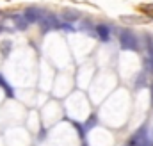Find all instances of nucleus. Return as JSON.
Here are the masks:
<instances>
[{
    "instance_id": "1",
    "label": "nucleus",
    "mask_w": 153,
    "mask_h": 146,
    "mask_svg": "<svg viewBox=\"0 0 153 146\" xmlns=\"http://www.w3.org/2000/svg\"><path fill=\"white\" fill-rule=\"evenodd\" d=\"M119 46L123 50L137 52L139 50V39H137V36L130 29H121L119 31Z\"/></svg>"
},
{
    "instance_id": "2",
    "label": "nucleus",
    "mask_w": 153,
    "mask_h": 146,
    "mask_svg": "<svg viewBox=\"0 0 153 146\" xmlns=\"http://www.w3.org/2000/svg\"><path fill=\"white\" fill-rule=\"evenodd\" d=\"M61 20L55 16V14H52V13H46L45 11V14H43V18L39 20V25L43 27V31L45 32H48V31H57V29H61Z\"/></svg>"
},
{
    "instance_id": "3",
    "label": "nucleus",
    "mask_w": 153,
    "mask_h": 146,
    "mask_svg": "<svg viewBox=\"0 0 153 146\" xmlns=\"http://www.w3.org/2000/svg\"><path fill=\"white\" fill-rule=\"evenodd\" d=\"M43 14H45V11H41L39 7H34V5H30V7H27L23 11V16L29 20V23H39V20L43 18Z\"/></svg>"
},
{
    "instance_id": "4",
    "label": "nucleus",
    "mask_w": 153,
    "mask_h": 146,
    "mask_svg": "<svg viewBox=\"0 0 153 146\" xmlns=\"http://www.w3.org/2000/svg\"><path fill=\"white\" fill-rule=\"evenodd\" d=\"M94 34L98 36V39H100V41L109 43V39H111V27H109V25H103V23L94 25Z\"/></svg>"
},
{
    "instance_id": "5",
    "label": "nucleus",
    "mask_w": 153,
    "mask_h": 146,
    "mask_svg": "<svg viewBox=\"0 0 153 146\" xmlns=\"http://www.w3.org/2000/svg\"><path fill=\"white\" fill-rule=\"evenodd\" d=\"M146 48H148V59H146V68L153 73V37L146 36Z\"/></svg>"
},
{
    "instance_id": "6",
    "label": "nucleus",
    "mask_w": 153,
    "mask_h": 146,
    "mask_svg": "<svg viewBox=\"0 0 153 146\" xmlns=\"http://www.w3.org/2000/svg\"><path fill=\"white\" fill-rule=\"evenodd\" d=\"M13 22H14V25H16L18 31H25V29H29V20H27L23 14H14V16H13Z\"/></svg>"
},
{
    "instance_id": "7",
    "label": "nucleus",
    "mask_w": 153,
    "mask_h": 146,
    "mask_svg": "<svg viewBox=\"0 0 153 146\" xmlns=\"http://www.w3.org/2000/svg\"><path fill=\"white\" fill-rule=\"evenodd\" d=\"M0 87L4 89V93H5L7 98H14V89H13V86H9V82L4 78L2 73H0Z\"/></svg>"
},
{
    "instance_id": "8",
    "label": "nucleus",
    "mask_w": 153,
    "mask_h": 146,
    "mask_svg": "<svg viewBox=\"0 0 153 146\" xmlns=\"http://www.w3.org/2000/svg\"><path fill=\"white\" fill-rule=\"evenodd\" d=\"M62 16H64V20H68V22L71 23V22H75V20L80 18V13H76V11H64Z\"/></svg>"
},
{
    "instance_id": "9",
    "label": "nucleus",
    "mask_w": 153,
    "mask_h": 146,
    "mask_svg": "<svg viewBox=\"0 0 153 146\" xmlns=\"http://www.w3.org/2000/svg\"><path fill=\"white\" fill-rule=\"evenodd\" d=\"M139 9H141L144 14H148L150 18H153V4H143Z\"/></svg>"
},
{
    "instance_id": "10",
    "label": "nucleus",
    "mask_w": 153,
    "mask_h": 146,
    "mask_svg": "<svg viewBox=\"0 0 153 146\" xmlns=\"http://www.w3.org/2000/svg\"><path fill=\"white\" fill-rule=\"evenodd\" d=\"M96 121H98V119H96V116L93 114V116H91V118L87 119V123H85V130H91V128H93V127L96 125Z\"/></svg>"
},
{
    "instance_id": "11",
    "label": "nucleus",
    "mask_w": 153,
    "mask_h": 146,
    "mask_svg": "<svg viewBox=\"0 0 153 146\" xmlns=\"http://www.w3.org/2000/svg\"><path fill=\"white\" fill-rule=\"evenodd\" d=\"M144 86H146V75L143 73V75H139V78H137L135 87H144Z\"/></svg>"
},
{
    "instance_id": "12",
    "label": "nucleus",
    "mask_w": 153,
    "mask_h": 146,
    "mask_svg": "<svg viewBox=\"0 0 153 146\" xmlns=\"http://www.w3.org/2000/svg\"><path fill=\"white\" fill-rule=\"evenodd\" d=\"M61 29L62 31H75V27L71 23H61Z\"/></svg>"
},
{
    "instance_id": "13",
    "label": "nucleus",
    "mask_w": 153,
    "mask_h": 146,
    "mask_svg": "<svg viewBox=\"0 0 153 146\" xmlns=\"http://www.w3.org/2000/svg\"><path fill=\"white\" fill-rule=\"evenodd\" d=\"M9 48H11V45H9V43H4V45H2V52H4V55H7V54H9Z\"/></svg>"
}]
</instances>
